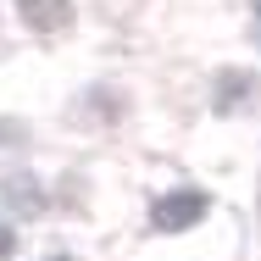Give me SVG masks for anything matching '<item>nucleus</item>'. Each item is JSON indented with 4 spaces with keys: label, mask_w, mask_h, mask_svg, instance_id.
<instances>
[{
    "label": "nucleus",
    "mask_w": 261,
    "mask_h": 261,
    "mask_svg": "<svg viewBox=\"0 0 261 261\" xmlns=\"http://www.w3.org/2000/svg\"><path fill=\"white\" fill-rule=\"evenodd\" d=\"M200 211H206V195H195V189L167 195V200L156 206V228H195V222H200Z\"/></svg>",
    "instance_id": "f257e3e1"
},
{
    "label": "nucleus",
    "mask_w": 261,
    "mask_h": 261,
    "mask_svg": "<svg viewBox=\"0 0 261 261\" xmlns=\"http://www.w3.org/2000/svg\"><path fill=\"white\" fill-rule=\"evenodd\" d=\"M0 256H11V228H0Z\"/></svg>",
    "instance_id": "7ed1b4c3"
},
{
    "label": "nucleus",
    "mask_w": 261,
    "mask_h": 261,
    "mask_svg": "<svg viewBox=\"0 0 261 261\" xmlns=\"http://www.w3.org/2000/svg\"><path fill=\"white\" fill-rule=\"evenodd\" d=\"M22 17L34 22V28H67V0H22Z\"/></svg>",
    "instance_id": "f03ea898"
}]
</instances>
